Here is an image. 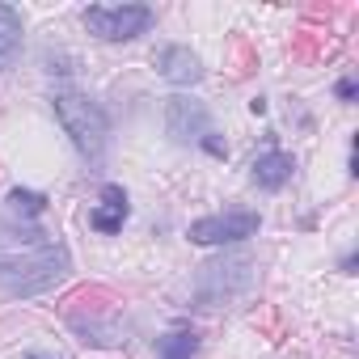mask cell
Wrapping results in <instances>:
<instances>
[{"mask_svg": "<svg viewBox=\"0 0 359 359\" xmlns=\"http://www.w3.org/2000/svg\"><path fill=\"white\" fill-rule=\"evenodd\" d=\"M68 275V250L43 229H0V287L13 296H39Z\"/></svg>", "mask_w": 359, "mask_h": 359, "instance_id": "1", "label": "cell"}, {"mask_svg": "<svg viewBox=\"0 0 359 359\" xmlns=\"http://www.w3.org/2000/svg\"><path fill=\"white\" fill-rule=\"evenodd\" d=\"M51 106H55V118H60L64 135L72 140V148L85 161H102L106 144H110V118H106V110L93 97L76 93V89H55Z\"/></svg>", "mask_w": 359, "mask_h": 359, "instance_id": "2", "label": "cell"}, {"mask_svg": "<svg viewBox=\"0 0 359 359\" xmlns=\"http://www.w3.org/2000/svg\"><path fill=\"white\" fill-rule=\"evenodd\" d=\"M254 287V258L245 254H224L199 266L195 275V304L199 309H224L237 296H245Z\"/></svg>", "mask_w": 359, "mask_h": 359, "instance_id": "3", "label": "cell"}, {"mask_svg": "<svg viewBox=\"0 0 359 359\" xmlns=\"http://www.w3.org/2000/svg\"><path fill=\"white\" fill-rule=\"evenodd\" d=\"M81 22L102 43H131V39H140L156 22V13L148 5H89L81 13Z\"/></svg>", "mask_w": 359, "mask_h": 359, "instance_id": "4", "label": "cell"}, {"mask_svg": "<svg viewBox=\"0 0 359 359\" xmlns=\"http://www.w3.org/2000/svg\"><path fill=\"white\" fill-rule=\"evenodd\" d=\"M262 229L258 212H220V216H203L187 229V237L195 245H237L245 237H254Z\"/></svg>", "mask_w": 359, "mask_h": 359, "instance_id": "5", "label": "cell"}, {"mask_svg": "<svg viewBox=\"0 0 359 359\" xmlns=\"http://www.w3.org/2000/svg\"><path fill=\"white\" fill-rule=\"evenodd\" d=\"M165 131L177 140V144H199L208 131H212V114L199 97L191 93H173L165 102Z\"/></svg>", "mask_w": 359, "mask_h": 359, "instance_id": "6", "label": "cell"}, {"mask_svg": "<svg viewBox=\"0 0 359 359\" xmlns=\"http://www.w3.org/2000/svg\"><path fill=\"white\" fill-rule=\"evenodd\" d=\"M156 72L169 85H199L203 81V64L191 47H161L156 51Z\"/></svg>", "mask_w": 359, "mask_h": 359, "instance_id": "7", "label": "cell"}, {"mask_svg": "<svg viewBox=\"0 0 359 359\" xmlns=\"http://www.w3.org/2000/svg\"><path fill=\"white\" fill-rule=\"evenodd\" d=\"M127 216H131V208H127V191L123 187H114V182H106L102 187V203L89 212V224L97 229V233H118L123 224H127Z\"/></svg>", "mask_w": 359, "mask_h": 359, "instance_id": "8", "label": "cell"}, {"mask_svg": "<svg viewBox=\"0 0 359 359\" xmlns=\"http://www.w3.org/2000/svg\"><path fill=\"white\" fill-rule=\"evenodd\" d=\"M292 173H296L292 152L271 148V152H262V156L254 161V187H258V191H283V187L292 182Z\"/></svg>", "mask_w": 359, "mask_h": 359, "instance_id": "9", "label": "cell"}, {"mask_svg": "<svg viewBox=\"0 0 359 359\" xmlns=\"http://www.w3.org/2000/svg\"><path fill=\"white\" fill-rule=\"evenodd\" d=\"M22 51V13L13 5H0V72L13 68Z\"/></svg>", "mask_w": 359, "mask_h": 359, "instance_id": "10", "label": "cell"}, {"mask_svg": "<svg viewBox=\"0 0 359 359\" xmlns=\"http://www.w3.org/2000/svg\"><path fill=\"white\" fill-rule=\"evenodd\" d=\"M156 351H161V359H191V355L199 351V334H195V330H177V334L161 338Z\"/></svg>", "mask_w": 359, "mask_h": 359, "instance_id": "11", "label": "cell"}, {"mask_svg": "<svg viewBox=\"0 0 359 359\" xmlns=\"http://www.w3.org/2000/svg\"><path fill=\"white\" fill-rule=\"evenodd\" d=\"M9 208L22 216V220H39L43 212H47V195H39V191H22V187H13L9 191Z\"/></svg>", "mask_w": 359, "mask_h": 359, "instance_id": "12", "label": "cell"}, {"mask_svg": "<svg viewBox=\"0 0 359 359\" xmlns=\"http://www.w3.org/2000/svg\"><path fill=\"white\" fill-rule=\"evenodd\" d=\"M199 148H208V152H212V156H229V144H224V140H220V135H216V131H208V135H203V140H199Z\"/></svg>", "mask_w": 359, "mask_h": 359, "instance_id": "13", "label": "cell"}, {"mask_svg": "<svg viewBox=\"0 0 359 359\" xmlns=\"http://www.w3.org/2000/svg\"><path fill=\"white\" fill-rule=\"evenodd\" d=\"M334 93H338V102H355V93H359V85H355V76H342V81L334 85Z\"/></svg>", "mask_w": 359, "mask_h": 359, "instance_id": "14", "label": "cell"}, {"mask_svg": "<svg viewBox=\"0 0 359 359\" xmlns=\"http://www.w3.org/2000/svg\"><path fill=\"white\" fill-rule=\"evenodd\" d=\"M26 359H43V355H39V351H30V355H26Z\"/></svg>", "mask_w": 359, "mask_h": 359, "instance_id": "15", "label": "cell"}]
</instances>
